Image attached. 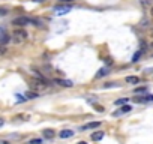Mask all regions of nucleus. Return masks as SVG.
<instances>
[{"label":"nucleus","mask_w":153,"mask_h":144,"mask_svg":"<svg viewBox=\"0 0 153 144\" xmlns=\"http://www.w3.org/2000/svg\"><path fill=\"white\" fill-rule=\"evenodd\" d=\"M12 24L17 26V27H24V26H29V24L33 26V18H30V17H18V18H15L12 21Z\"/></svg>","instance_id":"1"},{"label":"nucleus","mask_w":153,"mask_h":144,"mask_svg":"<svg viewBox=\"0 0 153 144\" xmlns=\"http://www.w3.org/2000/svg\"><path fill=\"white\" fill-rule=\"evenodd\" d=\"M71 9H72V6H71V5H68V3L56 5V6H54V14L56 15H66L68 12H71Z\"/></svg>","instance_id":"2"},{"label":"nucleus","mask_w":153,"mask_h":144,"mask_svg":"<svg viewBox=\"0 0 153 144\" xmlns=\"http://www.w3.org/2000/svg\"><path fill=\"white\" fill-rule=\"evenodd\" d=\"M27 32H26L24 29H15L14 30V41L15 42H23L27 39Z\"/></svg>","instance_id":"3"},{"label":"nucleus","mask_w":153,"mask_h":144,"mask_svg":"<svg viewBox=\"0 0 153 144\" xmlns=\"http://www.w3.org/2000/svg\"><path fill=\"white\" fill-rule=\"evenodd\" d=\"M153 101V95H144V96H135L134 102L138 104H146V102H152Z\"/></svg>","instance_id":"4"},{"label":"nucleus","mask_w":153,"mask_h":144,"mask_svg":"<svg viewBox=\"0 0 153 144\" xmlns=\"http://www.w3.org/2000/svg\"><path fill=\"white\" fill-rule=\"evenodd\" d=\"M9 35H8V32L5 30L3 27H0V45H5L6 42H9Z\"/></svg>","instance_id":"5"},{"label":"nucleus","mask_w":153,"mask_h":144,"mask_svg":"<svg viewBox=\"0 0 153 144\" xmlns=\"http://www.w3.org/2000/svg\"><path fill=\"white\" fill-rule=\"evenodd\" d=\"M129 111H132V107H131V105H128V104H125V105H123V107H122V108H120V110L114 111V113H113V116H114V117H117V116H120V114L129 113Z\"/></svg>","instance_id":"6"},{"label":"nucleus","mask_w":153,"mask_h":144,"mask_svg":"<svg viewBox=\"0 0 153 144\" xmlns=\"http://www.w3.org/2000/svg\"><path fill=\"white\" fill-rule=\"evenodd\" d=\"M54 84H59V86H62V87H72L74 86V83L71 81V80H60V78L54 80Z\"/></svg>","instance_id":"7"},{"label":"nucleus","mask_w":153,"mask_h":144,"mask_svg":"<svg viewBox=\"0 0 153 144\" xmlns=\"http://www.w3.org/2000/svg\"><path fill=\"white\" fill-rule=\"evenodd\" d=\"M101 126V122H90V123H86L81 129L83 131H87V129H95V128H99Z\"/></svg>","instance_id":"8"},{"label":"nucleus","mask_w":153,"mask_h":144,"mask_svg":"<svg viewBox=\"0 0 153 144\" xmlns=\"http://www.w3.org/2000/svg\"><path fill=\"white\" fill-rule=\"evenodd\" d=\"M74 134H75V132L71 131V129H63L59 134V137L60 138H71V137H74Z\"/></svg>","instance_id":"9"},{"label":"nucleus","mask_w":153,"mask_h":144,"mask_svg":"<svg viewBox=\"0 0 153 144\" xmlns=\"http://www.w3.org/2000/svg\"><path fill=\"white\" fill-rule=\"evenodd\" d=\"M104 132L102 131H98V132H93V134L90 135V138H92V140L93 141H99V140H102V138H104Z\"/></svg>","instance_id":"10"},{"label":"nucleus","mask_w":153,"mask_h":144,"mask_svg":"<svg viewBox=\"0 0 153 144\" xmlns=\"http://www.w3.org/2000/svg\"><path fill=\"white\" fill-rule=\"evenodd\" d=\"M42 134H44V137L47 138V140H53V138L56 137V132L53 131V129H45L44 132H42Z\"/></svg>","instance_id":"11"},{"label":"nucleus","mask_w":153,"mask_h":144,"mask_svg":"<svg viewBox=\"0 0 153 144\" xmlns=\"http://www.w3.org/2000/svg\"><path fill=\"white\" fill-rule=\"evenodd\" d=\"M126 83H128V84H138L140 83V78L138 77H134V75L126 77Z\"/></svg>","instance_id":"12"},{"label":"nucleus","mask_w":153,"mask_h":144,"mask_svg":"<svg viewBox=\"0 0 153 144\" xmlns=\"http://www.w3.org/2000/svg\"><path fill=\"white\" fill-rule=\"evenodd\" d=\"M24 96H26V99H36L39 95H38V92H27Z\"/></svg>","instance_id":"13"},{"label":"nucleus","mask_w":153,"mask_h":144,"mask_svg":"<svg viewBox=\"0 0 153 144\" xmlns=\"http://www.w3.org/2000/svg\"><path fill=\"white\" fill-rule=\"evenodd\" d=\"M107 74H108V68H101V69H99V72L96 74V78H101L104 75H107Z\"/></svg>","instance_id":"14"},{"label":"nucleus","mask_w":153,"mask_h":144,"mask_svg":"<svg viewBox=\"0 0 153 144\" xmlns=\"http://www.w3.org/2000/svg\"><path fill=\"white\" fill-rule=\"evenodd\" d=\"M143 56V50H140V51H137L135 54H134V57H132V62H138V59Z\"/></svg>","instance_id":"15"},{"label":"nucleus","mask_w":153,"mask_h":144,"mask_svg":"<svg viewBox=\"0 0 153 144\" xmlns=\"http://www.w3.org/2000/svg\"><path fill=\"white\" fill-rule=\"evenodd\" d=\"M128 101H129L128 98H122V99H117V101H114V104H116V105H125L126 102H128Z\"/></svg>","instance_id":"16"},{"label":"nucleus","mask_w":153,"mask_h":144,"mask_svg":"<svg viewBox=\"0 0 153 144\" xmlns=\"http://www.w3.org/2000/svg\"><path fill=\"white\" fill-rule=\"evenodd\" d=\"M147 92V87L146 86H143V87H137L135 90H134V93H146Z\"/></svg>","instance_id":"17"},{"label":"nucleus","mask_w":153,"mask_h":144,"mask_svg":"<svg viewBox=\"0 0 153 144\" xmlns=\"http://www.w3.org/2000/svg\"><path fill=\"white\" fill-rule=\"evenodd\" d=\"M29 144H42V140L41 138H33V140H30Z\"/></svg>","instance_id":"18"},{"label":"nucleus","mask_w":153,"mask_h":144,"mask_svg":"<svg viewBox=\"0 0 153 144\" xmlns=\"http://www.w3.org/2000/svg\"><path fill=\"white\" fill-rule=\"evenodd\" d=\"M15 96H17V101H18V102H24V101H27L24 95H15Z\"/></svg>","instance_id":"19"},{"label":"nucleus","mask_w":153,"mask_h":144,"mask_svg":"<svg viewBox=\"0 0 153 144\" xmlns=\"http://www.w3.org/2000/svg\"><path fill=\"white\" fill-rule=\"evenodd\" d=\"M6 14H8V9L0 6V17H3V15H6Z\"/></svg>","instance_id":"20"},{"label":"nucleus","mask_w":153,"mask_h":144,"mask_svg":"<svg viewBox=\"0 0 153 144\" xmlns=\"http://www.w3.org/2000/svg\"><path fill=\"white\" fill-rule=\"evenodd\" d=\"M5 53H6V48H5L3 45H0V56H3Z\"/></svg>","instance_id":"21"},{"label":"nucleus","mask_w":153,"mask_h":144,"mask_svg":"<svg viewBox=\"0 0 153 144\" xmlns=\"http://www.w3.org/2000/svg\"><path fill=\"white\" fill-rule=\"evenodd\" d=\"M141 3H143L144 6H149V5H152V2H150V0H141Z\"/></svg>","instance_id":"22"},{"label":"nucleus","mask_w":153,"mask_h":144,"mask_svg":"<svg viewBox=\"0 0 153 144\" xmlns=\"http://www.w3.org/2000/svg\"><path fill=\"white\" fill-rule=\"evenodd\" d=\"M60 3H69V2H72V0H59Z\"/></svg>","instance_id":"23"},{"label":"nucleus","mask_w":153,"mask_h":144,"mask_svg":"<svg viewBox=\"0 0 153 144\" xmlns=\"http://www.w3.org/2000/svg\"><path fill=\"white\" fill-rule=\"evenodd\" d=\"M32 2H35V3H42V2H45V0H32Z\"/></svg>","instance_id":"24"},{"label":"nucleus","mask_w":153,"mask_h":144,"mask_svg":"<svg viewBox=\"0 0 153 144\" xmlns=\"http://www.w3.org/2000/svg\"><path fill=\"white\" fill-rule=\"evenodd\" d=\"M96 110H98V111H104V108H102L101 105H98V107H96Z\"/></svg>","instance_id":"25"},{"label":"nucleus","mask_w":153,"mask_h":144,"mask_svg":"<svg viewBox=\"0 0 153 144\" xmlns=\"http://www.w3.org/2000/svg\"><path fill=\"white\" fill-rule=\"evenodd\" d=\"M3 125H5V120H3V119H0V128H2Z\"/></svg>","instance_id":"26"},{"label":"nucleus","mask_w":153,"mask_h":144,"mask_svg":"<svg viewBox=\"0 0 153 144\" xmlns=\"http://www.w3.org/2000/svg\"><path fill=\"white\" fill-rule=\"evenodd\" d=\"M77 144H87L86 141H80V143H77Z\"/></svg>","instance_id":"27"},{"label":"nucleus","mask_w":153,"mask_h":144,"mask_svg":"<svg viewBox=\"0 0 153 144\" xmlns=\"http://www.w3.org/2000/svg\"><path fill=\"white\" fill-rule=\"evenodd\" d=\"M152 15H153V5H152Z\"/></svg>","instance_id":"28"},{"label":"nucleus","mask_w":153,"mask_h":144,"mask_svg":"<svg viewBox=\"0 0 153 144\" xmlns=\"http://www.w3.org/2000/svg\"><path fill=\"white\" fill-rule=\"evenodd\" d=\"M152 48H153V42H152Z\"/></svg>","instance_id":"29"}]
</instances>
